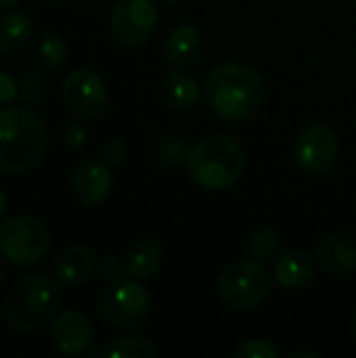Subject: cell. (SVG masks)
Instances as JSON below:
<instances>
[{
	"instance_id": "6da1fadb",
	"label": "cell",
	"mask_w": 356,
	"mask_h": 358,
	"mask_svg": "<svg viewBox=\"0 0 356 358\" xmlns=\"http://www.w3.org/2000/svg\"><path fill=\"white\" fill-rule=\"evenodd\" d=\"M204 101L212 113L227 122L254 117L264 103V80L248 63L229 61L212 69L204 84Z\"/></svg>"
},
{
	"instance_id": "7a4b0ae2",
	"label": "cell",
	"mask_w": 356,
	"mask_h": 358,
	"mask_svg": "<svg viewBox=\"0 0 356 358\" xmlns=\"http://www.w3.org/2000/svg\"><path fill=\"white\" fill-rule=\"evenodd\" d=\"M48 149L44 122L25 107L0 109V172L23 174L40 164Z\"/></svg>"
},
{
	"instance_id": "3957f363",
	"label": "cell",
	"mask_w": 356,
	"mask_h": 358,
	"mask_svg": "<svg viewBox=\"0 0 356 358\" xmlns=\"http://www.w3.org/2000/svg\"><path fill=\"white\" fill-rule=\"evenodd\" d=\"M191 180L204 191H225L233 187L245 170V151L229 134H208L199 138L187 155Z\"/></svg>"
},
{
	"instance_id": "277c9868",
	"label": "cell",
	"mask_w": 356,
	"mask_h": 358,
	"mask_svg": "<svg viewBox=\"0 0 356 358\" xmlns=\"http://www.w3.org/2000/svg\"><path fill=\"white\" fill-rule=\"evenodd\" d=\"M61 283L44 275L21 279L4 298V319L17 331H40L59 313Z\"/></svg>"
},
{
	"instance_id": "5b68a950",
	"label": "cell",
	"mask_w": 356,
	"mask_h": 358,
	"mask_svg": "<svg viewBox=\"0 0 356 358\" xmlns=\"http://www.w3.org/2000/svg\"><path fill=\"white\" fill-rule=\"evenodd\" d=\"M271 294V273L256 260L245 258L231 262L218 277V296L233 310H252Z\"/></svg>"
},
{
	"instance_id": "8992f818",
	"label": "cell",
	"mask_w": 356,
	"mask_h": 358,
	"mask_svg": "<svg viewBox=\"0 0 356 358\" xmlns=\"http://www.w3.org/2000/svg\"><path fill=\"white\" fill-rule=\"evenodd\" d=\"M50 231L36 216H10L0 224V256L13 266L38 264L50 250Z\"/></svg>"
},
{
	"instance_id": "52a82bcc",
	"label": "cell",
	"mask_w": 356,
	"mask_h": 358,
	"mask_svg": "<svg viewBox=\"0 0 356 358\" xmlns=\"http://www.w3.org/2000/svg\"><path fill=\"white\" fill-rule=\"evenodd\" d=\"M151 310V298L136 281H120L109 287L101 302V317L113 329H130L145 321Z\"/></svg>"
},
{
	"instance_id": "ba28073f",
	"label": "cell",
	"mask_w": 356,
	"mask_h": 358,
	"mask_svg": "<svg viewBox=\"0 0 356 358\" xmlns=\"http://www.w3.org/2000/svg\"><path fill=\"white\" fill-rule=\"evenodd\" d=\"M157 25V10L151 0H118L111 8V38L128 48L145 44Z\"/></svg>"
},
{
	"instance_id": "9c48e42d",
	"label": "cell",
	"mask_w": 356,
	"mask_h": 358,
	"mask_svg": "<svg viewBox=\"0 0 356 358\" xmlns=\"http://www.w3.org/2000/svg\"><path fill=\"white\" fill-rule=\"evenodd\" d=\"M63 105L80 120H99L107 109V88L101 76L80 67L67 73L63 82Z\"/></svg>"
},
{
	"instance_id": "30bf717a",
	"label": "cell",
	"mask_w": 356,
	"mask_h": 358,
	"mask_svg": "<svg viewBox=\"0 0 356 358\" xmlns=\"http://www.w3.org/2000/svg\"><path fill=\"white\" fill-rule=\"evenodd\" d=\"M338 151V138L325 124H313L304 128L294 147L300 170L311 176H321L329 172L336 166Z\"/></svg>"
},
{
	"instance_id": "8fae6325",
	"label": "cell",
	"mask_w": 356,
	"mask_h": 358,
	"mask_svg": "<svg viewBox=\"0 0 356 358\" xmlns=\"http://www.w3.org/2000/svg\"><path fill=\"white\" fill-rule=\"evenodd\" d=\"M50 340L59 355L82 357L94 342V329L86 315L78 310H63L52 319Z\"/></svg>"
},
{
	"instance_id": "7c38bea8",
	"label": "cell",
	"mask_w": 356,
	"mask_h": 358,
	"mask_svg": "<svg viewBox=\"0 0 356 358\" xmlns=\"http://www.w3.org/2000/svg\"><path fill=\"white\" fill-rule=\"evenodd\" d=\"M113 187V174L105 159L86 157L78 164L71 176V191L80 203L86 208H97L103 203Z\"/></svg>"
},
{
	"instance_id": "4fadbf2b",
	"label": "cell",
	"mask_w": 356,
	"mask_h": 358,
	"mask_svg": "<svg viewBox=\"0 0 356 358\" xmlns=\"http://www.w3.org/2000/svg\"><path fill=\"white\" fill-rule=\"evenodd\" d=\"M97 266L99 262H97L94 250H90L84 243H78L59 254L52 271H55V279L61 285L78 287V285H84L94 275Z\"/></svg>"
},
{
	"instance_id": "5bb4252c",
	"label": "cell",
	"mask_w": 356,
	"mask_h": 358,
	"mask_svg": "<svg viewBox=\"0 0 356 358\" xmlns=\"http://www.w3.org/2000/svg\"><path fill=\"white\" fill-rule=\"evenodd\" d=\"M315 258L319 264L336 277H346L356 268L355 243L344 235H327L317 243Z\"/></svg>"
},
{
	"instance_id": "9a60e30c",
	"label": "cell",
	"mask_w": 356,
	"mask_h": 358,
	"mask_svg": "<svg viewBox=\"0 0 356 358\" xmlns=\"http://www.w3.org/2000/svg\"><path fill=\"white\" fill-rule=\"evenodd\" d=\"M204 48V38L197 27L193 25H178L170 31L164 44L166 61L174 67H189L193 65Z\"/></svg>"
},
{
	"instance_id": "2e32d148",
	"label": "cell",
	"mask_w": 356,
	"mask_h": 358,
	"mask_svg": "<svg viewBox=\"0 0 356 358\" xmlns=\"http://www.w3.org/2000/svg\"><path fill=\"white\" fill-rule=\"evenodd\" d=\"M273 275L279 285H283L287 289H302V287L311 285V281L315 279L317 266L308 254L292 250L275 260Z\"/></svg>"
},
{
	"instance_id": "e0dca14e",
	"label": "cell",
	"mask_w": 356,
	"mask_h": 358,
	"mask_svg": "<svg viewBox=\"0 0 356 358\" xmlns=\"http://www.w3.org/2000/svg\"><path fill=\"white\" fill-rule=\"evenodd\" d=\"M157 88H159V99L170 109H191L201 99L199 84L183 71L164 73Z\"/></svg>"
},
{
	"instance_id": "ac0fdd59",
	"label": "cell",
	"mask_w": 356,
	"mask_h": 358,
	"mask_svg": "<svg viewBox=\"0 0 356 358\" xmlns=\"http://www.w3.org/2000/svg\"><path fill=\"white\" fill-rule=\"evenodd\" d=\"M36 23L27 13L10 10L8 15L0 17V52L10 55L29 44L34 38Z\"/></svg>"
},
{
	"instance_id": "d6986e66",
	"label": "cell",
	"mask_w": 356,
	"mask_h": 358,
	"mask_svg": "<svg viewBox=\"0 0 356 358\" xmlns=\"http://www.w3.org/2000/svg\"><path fill=\"white\" fill-rule=\"evenodd\" d=\"M164 262V250L153 239L136 241L126 256V271L132 279L153 277Z\"/></svg>"
},
{
	"instance_id": "ffe728a7",
	"label": "cell",
	"mask_w": 356,
	"mask_h": 358,
	"mask_svg": "<svg viewBox=\"0 0 356 358\" xmlns=\"http://www.w3.org/2000/svg\"><path fill=\"white\" fill-rule=\"evenodd\" d=\"M153 352H155L153 344L145 336H136V334L120 336L107 342L105 346L88 350L92 358H149L153 357Z\"/></svg>"
},
{
	"instance_id": "44dd1931",
	"label": "cell",
	"mask_w": 356,
	"mask_h": 358,
	"mask_svg": "<svg viewBox=\"0 0 356 358\" xmlns=\"http://www.w3.org/2000/svg\"><path fill=\"white\" fill-rule=\"evenodd\" d=\"M38 52H40V61L48 69H59L67 61V44L61 36H57L52 31H44L40 36Z\"/></svg>"
},
{
	"instance_id": "7402d4cb",
	"label": "cell",
	"mask_w": 356,
	"mask_h": 358,
	"mask_svg": "<svg viewBox=\"0 0 356 358\" xmlns=\"http://www.w3.org/2000/svg\"><path fill=\"white\" fill-rule=\"evenodd\" d=\"M279 250V235L275 229L271 227H264V229H258L254 235H250L248 239V252H250V258H256L260 262L273 258Z\"/></svg>"
},
{
	"instance_id": "603a6c76",
	"label": "cell",
	"mask_w": 356,
	"mask_h": 358,
	"mask_svg": "<svg viewBox=\"0 0 356 358\" xmlns=\"http://www.w3.org/2000/svg\"><path fill=\"white\" fill-rule=\"evenodd\" d=\"M155 155L162 164L166 166H180L187 162L189 149L183 136L178 134H166L157 141L155 145Z\"/></svg>"
},
{
	"instance_id": "cb8c5ba5",
	"label": "cell",
	"mask_w": 356,
	"mask_h": 358,
	"mask_svg": "<svg viewBox=\"0 0 356 358\" xmlns=\"http://www.w3.org/2000/svg\"><path fill=\"white\" fill-rule=\"evenodd\" d=\"M237 358H279V348L269 340H248L237 350Z\"/></svg>"
},
{
	"instance_id": "d4e9b609",
	"label": "cell",
	"mask_w": 356,
	"mask_h": 358,
	"mask_svg": "<svg viewBox=\"0 0 356 358\" xmlns=\"http://www.w3.org/2000/svg\"><path fill=\"white\" fill-rule=\"evenodd\" d=\"M44 94V84L36 71H23L21 82H19V96L25 101H40Z\"/></svg>"
},
{
	"instance_id": "484cf974",
	"label": "cell",
	"mask_w": 356,
	"mask_h": 358,
	"mask_svg": "<svg viewBox=\"0 0 356 358\" xmlns=\"http://www.w3.org/2000/svg\"><path fill=\"white\" fill-rule=\"evenodd\" d=\"M61 141H63V145L69 147V149H80V147H84L86 141H88V130H86V126L80 124V122H69V124H65V128H63V132H61Z\"/></svg>"
},
{
	"instance_id": "4316f807",
	"label": "cell",
	"mask_w": 356,
	"mask_h": 358,
	"mask_svg": "<svg viewBox=\"0 0 356 358\" xmlns=\"http://www.w3.org/2000/svg\"><path fill=\"white\" fill-rule=\"evenodd\" d=\"M99 271H101V277H103L109 285L120 283V281H122V275H124V266H122L120 258L113 256V254H107V256L101 260Z\"/></svg>"
},
{
	"instance_id": "83f0119b",
	"label": "cell",
	"mask_w": 356,
	"mask_h": 358,
	"mask_svg": "<svg viewBox=\"0 0 356 358\" xmlns=\"http://www.w3.org/2000/svg\"><path fill=\"white\" fill-rule=\"evenodd\" d=\"M128 153H130V147L124 138H111L103 149V155L109 164H124Z\"/></svg>"
},
{
	"instance_id": "f1b7e54d",
	"label": "cell",
	"mask_w": 356,
	"mask_h": 358,
	"mask_svg": "<svg viewBox=\"0 0 356 358\" xmlns=\"http://www.w3.org/2000/svg\"><path fill=\"white\" fill-rule=\"evenodd\" d=\"M19 96V82L0 67V105H8L13 99Z\"/></svg>"
},
{
	"instance_id": "f546056e",
	"label": "cell",
	"mask_w": 356,
	"mask_h": 358,
	"mask_svg": "<svg viewBox=\"0 0 356 358\" xmlns=\"http://www.w3.org/2000/svg\"><path fill=\"white\" fill-rule=\"evenodd\" d=\"M6 206H8V199H6V193L0 189V218L6 214Z\"/></svg>"
},
{
	"instance_id": "4dcf8cb0",
	"label": "cell",
	"mask_w": 356,
	"mask_h": 358,
	"mask_svg": "<svg viewBox=\"0 0 356 358\" xmlns=\"http://www.w3.org/2000/svg\"><path fill=\"white\" fill-rule=\"evenodd\" d=\"M21 0H0V8H13V6H17Z\"/></svg>"
},
{
	"instance_id": "1f68e13d",
	"label": "cell",
	"mask_w": 356,
	"mask_h": 358,
	"mask_svg": "<svg viewBox=\"0 0 356 358\" xmlns=\"http://www.w3.org/2000/svg\"><path fill=\"white\" fill-rule=\"evenodd\" d=\"M294 358H300V357H311V358H317V355L315 352H294L292 355Z\"/></svg>"
},
{
	"instance_id": "d6a6232c",
	"label": "cell",
	"mask_w": 356,
	"mask_h": 358,
	"mask_svg": "<svg viewBox=\"0 0 356 358\" xmlns=\"http://www.w3.org/2000/svg\"><path fill=\"white\" fill-rule=\"evenodd\" d=\"M4 277H6V266H4V262L0 260V285H2V281H4Z\"/></svg>"
},
{
	"instance_id": "836d02e7",
	"label": "cell",
	"mask_w": 356,
	"mask_h": 358,
	"mask_svg": "<svg viewBox=\"0 0 356 358\" xmlns=\"http://www.w3.org/2000/svg\"><path fill=\"white\" fill-rule=\"evenodd\" d=\"M44 2H65V0H44Z\"/></svg>"
},
{
	"instance_id": "e575fe53",
	"label": "cell",
	"mask_w": 356,
	"mask_h": 358,
	"mask_svg": "<svg viewBox=\"0 0 356 358\" xmlns=\"http://www.w3.org/2000/svg\"><path fill=\"white\" fill-rule=\"evenodd\" d=\"M162 2H176V0H162Z\"/></svg>"
},
{
	"instance_id": "d590c367",
	"label": "cell",
	"mask_w": 356,
	"mask_h": 358,
	"mask_svg": "<svg viewBox=\"0 0 356 358\" xmlns=\"http://www.w3.org/2000/svg\"><path fill=\"white\" fill-rule=\"evenodd\" d=\"M355 331H356V321H355Z\"/></svg>"
}]
</instances>
